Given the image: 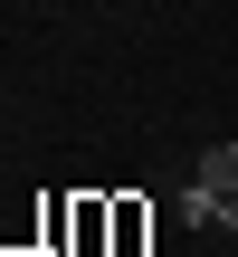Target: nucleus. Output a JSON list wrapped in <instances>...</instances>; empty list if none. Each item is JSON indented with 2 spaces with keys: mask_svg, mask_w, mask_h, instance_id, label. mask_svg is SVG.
I'll use <instances>...</instances> for the list:
<instances>
[{
  "mask_svg": "<svg viewBox=\"0 0 238 257\" xmlns=\"http://www.w3.org/2000/svg\"><path fill=\"white\" fill-rule=\"evenodd\" d=\"M38 248H48V191L0 210V257H38Z\"/></svg>",
  "mask_w": 238,
  "mask_h": 257,
  "instance_id": "nucleus-1",
  "label": "nucleus"
},
{
  "mask_svg": "<svg viewBox=\"0 0 238 257\" xmlns=\"http://www.w3.org/2000/svg\"><path fill=\"white\" fill-rule=\"evenodd\" d=\"M67 257H114V191H76V248Z\"/></svg>",
  "mask_w": 238,
  "mask_h": 257,
  "instance_id": "nucleus-2",
  "label": "nucleus"
},
{
  "mask_svg": "<svg viewBox=\"0 0 238 257\" xmlns=\"http://www.w3.org/2000/svg\"><path fill=\"white\" fill-rule=\"evenodd\" d=\"M143 248H153V200L114 191V257H143Z\"/></svg>",
  "mask_w": 238,
  "mask_h": 257,
  "instance_id": "nucleus-3",
  "label": "nucleus"
},
{
  "mask_svg": "<svg viewBox=\"0 0 238 257\" xmlns=\"http://www.w3.org/2000/svg\"><path fill=\"white\" fill-rule=\"evenodd\" d=\"M172 219H181V229H219V219H229V191L191 181V191H172Z\"/></svg>",
  "mask_w": 238,
  "mask_h": 257,
  "instance_id": "nucleus-4",
  "label": "nucleus"
},
{
  "mask_svg": "<svg viewBox=\"0 0 238 257\" xmlns=\"http://www.w3.org/2000/svg\"><path fill=\"white\" fill-rule=\"evenodd\" d=\"M76 248V191H48V257Z\"/></svg>",
  "mask_w": 238,
  "mask_h": 257,
  "instance_id": "nucleus-5",
  "label": "nucleus"
},
{
  "mask_svg": "<svg viewBox=\"0 0 238 257\" xmlns=\"http://www.w3.org/2000/svg\"><path fill=\"white\" fill-rule=\"evenodd\" d=\"M191 181H210V191H238V143H200V172Z\"/></svg>",
  "mask_w": 238,
  "mask_h": 257,
  "instance_id": "nucleus-6",
  "label": "nucleus"
}]
</instances>
